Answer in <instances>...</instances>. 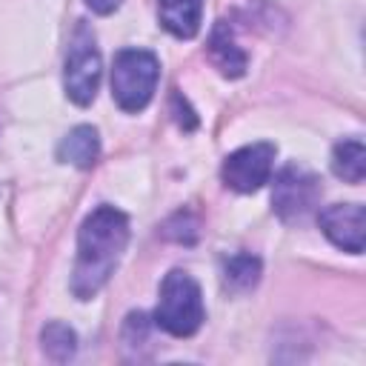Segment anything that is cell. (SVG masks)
Wrapping results in <instances>:
<instances>
[{"label":"cell","mask_w":366,"mask_h":366,"mask_svg":"<svg viewBox=\"0 0 366 366\" xmlns=\"http://www.w3.org/2000/svg\"><path fill=\"white\" fill-rule=\"evenodd\" d=\"M123 0H86V6L94 11V14H112L114 9H120Z\"/></svg>","instance_id":"cell-15"},{"label":"cell","mask_w":366,"mask_h":366,"mask_svg":"<svg viewBox=\"0 0 366 366\" xmlns=\"http://www.w3.org/2000/svg\"><path fill=\"white\" fill-rule=\"evenodd\" d=\"M40 343H43V352H46L51 360L63 363V360L74 357V349H77V335H74V332H71L66 323L51 320V323H46V329L40 332Z\"/></svg>","instance_id":"cell-13"},{"label":"cell","mask_w":366,"mask_h":366,"mask_svg":"<svg viewBox=\"0 0 366 366\" xmlns=\"http://www.w3.org/2000/svg\"><path fill=\"white\" fill-rule=\"evenodd\" d=\"M209 57L220 69L223 77H243L246 74V66H249L246 51L234 43V37H232V31H229L226 23H217L214 26V31L209 37Z\"/></svg>","instance_id":"cell-9"},{"label":"cell","mask_w":366,"mask_h":366,"mask_svg":"<svg viewBox=\"0 0 366 366\" xmlns=\"http://www.w3.org/2000/svg\"><path fill=\"white\" fill-rule=\"evenodd\" d=\"M157 14L169 34L192 40L203 23V0H157Z\"/></svg>","instance_id":"cell-8"},{"label":"cell","mask_w":366,"mask_h":366,"mask_svg":"<svg viewBox=\"0 0 366 366\" xmlns=\"http://www.w3.org/2000/svg\"><path fill=\"white\" fill-rule=\"evenodd\" d=\"M203 317H206V309H203V295L197 280L183 269L169 272L160 283L154 323L174 337H189L203 326Z\"/></svg>","instance_id":"cell-2"},{"label":"cell","mask_w":366,"mask_h":366,"mask_svg":"<svg viewBox=\"0 0 366 366\" xmlns=\"http://www.w3.org/2000/svg\"><path fill=\"white\" fill-rule=\"evenodd\" d=\"M320 229L323 234L343 252L360 254L366 243V214L360 203H335L320 212Z\"/></svg>","instance_id":"cell-7"},{"label":"cell","mask_w":366,"mask_h":366,"mask_svg":"<svg viewBox=\"0 0 366 366\" xmlns=\"http://www.w3.org/2000/svg\"><path fill=\"white\" fill-rule=\"evenodd\" d=\"M332 172L346 183H360L366 174V149L360 140H340L332 152Z\"/></svg>","instance_id":"cell-11"},{"label":"cell","mask_w":366,"mask_h":366,"mask_svg":"<svg viewBox=\"0 0 366 366\" xmlns=\"http://www.w3.org/2000/svg\"><path fill=\"white\" fill-rule=\"evenodd\" d=\"M100 51L94 46V34L89 31L86 23H77L71 40H69V54H66V69H63V83L66 94L77 106H89L97 94L100 86Z\"/></svg>","instance_id":"cell-4"},{"label":"cell","mask_w":366,"mask_h":366,"mask_svg":"<svg viewBox=\"0 0 366 366\" xmlns=\"http://www.w3.org/2000/svg\"><path fill=\"white\" fill-rule=\"evenodd\" d=\"M272 166H274V146L272 143H249L223 160L220 177L229 189L249 194V192H257L272 177Z\"/></svg>","instance_id":"cell-6"},{"label":"cell","mask_w":366,"mask_h":366,"mask_svg":"<svg viewBox=\"0 0 366 366\" xmlns=\"http://www.w3.org/2000/svg\"><path fill=\"white\" fill-rule=\"evenodd\" d=\"M172 112H174V120H177V126H180V129L192 132V129L197 126V117H194V112L189 109V103H186L180 94H172Z\"/></svg>","instance_id":"cell-14"},{"label":"cell","mask_w":366,"mask_h":366,"mask_svg":"<svg viewBox=\"0 0 366 366\" xmlns=\"http://www.w3.org/2000/svg\"><path fill=\"white\" fill-rule=\"evenodd\" d=\"M320 192L323 189H320L317 174L292 163V166H283L274 177L272 206H274L280 220L295 223V220H303L306 214L315 212V206L320 203Z\"/></svg>","instance_id":"cell-5"},{"label":"cell","mask_w":366,"mask_h":366,"mask_svg":"<svg viewBox=\"0 0 366 366\" xmlns=\"http://www.w3.org/2000/svg\"><path fill=\"white\" fill-rule=\"evenodd\" d=\"M129 243V217L114 206H97L77 232V260L71 272V295L94 297L112 277Z\"/></svg>","instance_id":"cell-1"},{"label":"cell","mask_w":366,"mask_h":366,"mask_svg":"<svg viewBox=\"0 0 366 366\" xmlns=\"http://www.w3.org/2000/svg\"><path fill=\"white\" fill-rule=\"evenodd\" d=\"M100 154V137L92 126H74L57 146V157L77 169H92Z\"/></svg>","instance_id":"cell-10"},{"label":"cell","mask_w":366,"mask_h":366,"mask_svg":"<svg viewBox=\"0 0 366 366\" xmlns=\"http://www.w3.org/2000/svg\"><path fill=\"white\" fill-rule=\"evenodd\" d=\"M160 77V63L146 49H123L112 66V97L123 112H140L149 106Z\"/></svg>","instance_id":"cell-3"},{"label":"cell","mask_w":366,"mask_h":366,"mask_svg":"<svg viewBox=\"0 0 366 366\" xmlns=\"http://www.w3.org/2000/svg\"><path fill=\"white\" fill-rule=\"evenodd\" d=\"M260 280V260L252 254H234L223 266V283L232 292H249Z\"/></svg>","instance_id":"cell-12"}]
</instances>
